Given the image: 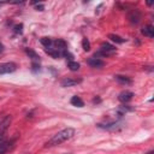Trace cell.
I'll list each match as a JSON object with an SVG mask.
<instances>
[{
    "mask_svg": "<svg viewBox=\"0 0 154 154\" xmlns=\"http://www.w3.org/2000/svg\"><path fill=\"white\" fill-rule=\"evenodd\" d=\"M116 77V79L119 82V83H122V84H131V79L129 78V77H126V76H122V75H116L114 76Z\"/></svg>",
    "mask_w": 154,
    "mask_h": 154,
    "instance_id": "12",
    "label": "cell"
},
{
    "mask_svg": "<svg viewBox=\"0 0 154 154\" xmlns=\"http://www.w3.org/2000/svg\"><path fill=\"white\" fill-rule=\"evenodd\" d=\"M132 96H134V93H132V91H130V90H124V91H122V93L118 95V100H119L120 102H123V103H126V102H129V101L132 99Z\"/></svg>",
    "mask_w": 154,
    "mask_h": 154,
    "instance_id": "7",
    "label": "cell"
},
{
    "mask_svg": "<svg viewBox=\"0 0 154 154\" xmlns=\"http://www.w3.org/2000/svg\"><path fill=\"white\" fill-rule=\"evenodd\" d=\"M75 135V130L72 128H66V129H63L61 131L57 132L46 144L45 147H53V146H58V144H61L63 142L70 140L72 136Z\"/></svg>",
    "mask_w": 154,
    "mask_h": 154,
    "instance_id": "1",
    "label": "cell"
},
{
    "mask_svg": "<svg viewBox=\"0 0 154 154\" xmlns=\"http://www.w3.org/2000/svg\"><path fill=\"white\" fill-rule=\"evenodd\" d=\"M11 143L12 142H8V141H1L0 142V154H5L8 148L11 147Z\"/></svg>",
    "mask_w": 154,
    "mask_h": 154,
    "instance_id": "13",
    "label": "cell"
},
{
    "mask_svg": "<svg viewBox=\"0 0 154 154\" xmlns=\"http://www.w3.org/2000/svg\"><path fill=\"white\" fill-rule=\"evenodd\" d=\"M40 42L42 46H45L46 48H51V46L53 45V41L49 38V37H41L40 38Z\"/></svg>",
    "mask_w": 154,
    "mask_h": 154,
    "instance_id": "15",
    "label": "cell"
},
{
    "mask_svg": "<svg viewBox=\"0 0 154 154\" xmlns=\"http://www.w3.org/2000/svg\"><path fill=\"white\" fill-rule=\"evenodd\" d=\"M87 63H88V64H89L91 67H97V69H100V67H102V66L105 65V63H103L101 59L95 58V57L89 58V59L87 60Z\"/></svg>",
    "mask_w": 154,
    "mask_h": 154,
    "instance_id": "8",
    "label": "cell"
},
{
    "mask_svg": "<svg viewBox=\"0 0 154 154\" xmlns=\"http://www.w3.org/2000/svg\"><path fill=\"white\" fill-rule=\"evenodd\" d=\"M38 11H43V6L42 5H37V7H36Z\"/></svg>",
    "mask_w": 154,
    "mask_h": 154,
    "instance_id": "20",
    "label": "cell"
},
{
    "mask_svg": "<svg viewBox=\"0 0 154 154\" xmlns=\"http://www.w3.org/2000/svg\"><path fill=\"white\" fill-rule=\"evenodd\" d=\"M46 53L49 54L51 57H53L54 59H58V58L60 57V53H59L55 48H54V49H52V48H47V49H46Z\"/></svg>",
    "mask_w": 154,
    "mask_h": 154,
    "instance_id": "16",
    "label": "cell"
},
{
    "mask_svg": "<svg viewBox=\"0 0 154 154\" xmlns=\"http://www.w3.org/2000/svg\"><path fill=\"white\" fill-rule=\"evenodd\" d=\"M108 38L112 40V41L116 42V43H124V42H125V38H123V37H120V36H118V35H116V34H109V35H108Z\"/></svg>",
    "mask_w": 154,
    "mask_h": 154,
    "instance_id": "14",
    "label": "cell"
},
{
    "mask_svg": "<svg viewBox=\"0 0 154 154\" xmlns=\"http://www.w3.org/2000/svg\"><path fill=\"white\" fill-rule=\"evenodd\" d=\"M25 52H26V54L29 55V58H31L32 63H38V61H40V57H38V54H37L36 52H34V51L30 49V48H26Z\"/></svg>",
    "mask_w": 154,
    "mask_h": 154,
    "instance_id": "10",
    "label": "cell"
},
{
    "mask_svg": "<svg viewBox=\"0 0 154 154\" xmlns=\"http://www.w3.org/2000/svg\"><path fill=\"white\" fill-rule=\"evenodd\" d=\"M24 154H28V153H24Z\"/></svg>",
    "mask_w": 154,
    "mask_h": 154,
    "instance_id": "22",
    "label": "cell"
},
{
    "mask_svg": "<svg viewBox=\"0 0 154 154\" xmlns=\"http://www.w3.org/2000/svg\"><path fill=\"white\" fill-rule=\"evenodd\" d=\"M141 31H142V34H143L144 36H148V37H153V36H154V26H153L152 24L144 25Z\"/></svg>",
    "mask_w": 154,
    "mask_h": 154,
    "instance_id": "9",
    "label": "cell"
},
{
    "mask_svg": "<svg viewBox=\"0 0 154 154\" xmlns=\"http://www.w3.org/2000/svg\"><path fill=\"white\" fill-rule=\"evenodd\" d=\"M116 53V47L112 46L111 43L108 42H102L101 43V47H100V51L95 53V57H99V55H102V57H108L111 54Z\"/></svg>",
    "mask_w": 154,
    "mask_h": 154,
    "instance_id": "2",
    "label": "cell"
},
{
    "mask_svg": "<svg viewBox=\"0 0 154 154\" xmlns=\"http://www.w3.org/2000/svg\"><path fill=\"white\" fill-rule=\"evenodd\" d=\"M71 103H72L73 106H76V107H83V106H84L83 100H82L79 96H77V95H75V96L71 97Z\"/></svg>",
    "mask_w": 154,
    "mask_h": 154,
    "instance_id": "11",
    "label": "cell"
},
{
    "mask_svg": "<svg viewBox=\"0 0 154 154\" xmlns=\"http://www.w3.org/2000/svg\"><path fill=\"white\" fill-rule=\"evenodd\" d=\"M82 47H83V49H84L85 52H88V51L90 49V42H89V40H88L87 37H84V38L82 40Z\"/></svg>",
    "mask_w": 154,
    "mask_h": 154,
    "instance_id": "18",
    "label": "cell"
},
{
    "mask_svg": "<svg viewBox=\"0 0 154 154\" xmlns=\"http://www.w3.org/2000/svg\"><path fill=\"white\" fill-rule=\"evenodd\" d=\"M11 120H12V117H11V116H7V117H5V118L0 122V140L4 137L5 132L7 131L10 124H11Z\"/></svg>",
    "mask_w": 154,
    "mask_h": 154,
    "instance_id": "4",
    "label": "cell"
},
{
    "mask_svg": "<svg viewBox=\"0 0 154 154\" xmlns=\"http://www.w3.org/2000/svg\"><path fill=\"white\" fill-rule=\"evenodd\" d=\"M17 69V65L14 63H2L0 64V73L4 75V73H11L13 71H16Z\"/></svg>",
    "mask_w": 154,
    "mask_h": 154,
    "instance_id": "5",
    "label": "cell"
},
{
    "mask_svg": "<svg viewBox=\"0 0 154 154\" xmlns=\"http://www.w3.org/2000/svg\"><path fill=\"white\" fill-rule=\"evenodd\" d=\"M141 18H142V14H141V11L140 10H132V11H130L129 12V14H128V19H129V22L131 23V24H137L140 20H141Z\"/></svg>",
    "mask_w": 154,
    "mask_h": 154,
    "instance_id": "3",
    "label": "cell"
},
{
    "mask_svg": "<svg viewBox=\"0 0 154 154\" xmlns=\"http://www.w3.org/2000/svg\"><path fill=\"white\" fill-rule=\"evenodd\" d=\"M82 82V79L81 78H72V77H65L61 82H60V84H61V87H73V85H76V84H78V83H81Z\"/></svg>",
    "mask_w": 154,
    "mask_h": 154,
    "instance_id": "6",
    "label": "cell"
},
{
    "mask_svg": "<svg viewBox=\"0 0 154 154\" xmlns=\"http://www.w3.org/2000/svg\"><path fill=\"white\" fill-rule=\"evenodd\" d=\"M2 51H4V46H2V43L0 42V53H1Z\"/></svg>",
    "mask_w": 154,
    "mask_h": 154,
    "instance_id": "21",
    "label": "cell"
},
{
    "mask_svg": "<svg viewBox=\"0 0 154 154\" xmlns=\"http://www.w3.org/2000/svg\"><path fill=\"white\" fill-rule=\"evenodd\" d=\"M67 67H69L71 71H77V70L79 69V64L72 60V61H69V63H67Z\"/></svg>",
    "mask_w": 154,
    "mask_h": 154,
    "instance_id": "17",
    "label": "cell"
},
{
    "mask_svg": "<svg viewBox=\"0 0 154 154\" xmlns=\"http://www.w3.org/2000/svg\"><path fill=\"white\" fill-rule=\"evenodd\" d=\"M22 29H23V24H16V25L13 26V30H14V32H17V34L22 32Z\"/></svg>",
    "mask_w": 154,
    "mask_h": 154,
    "instance_id": "19",
    "label": "cell"
}]
</instances>
